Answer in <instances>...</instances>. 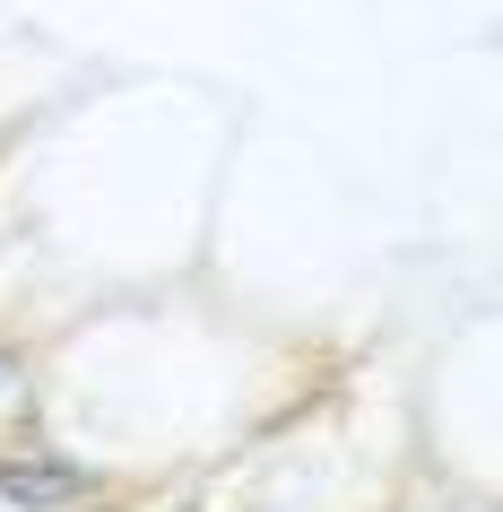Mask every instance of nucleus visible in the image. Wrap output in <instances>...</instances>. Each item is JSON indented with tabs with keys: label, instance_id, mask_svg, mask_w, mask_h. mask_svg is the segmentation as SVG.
<instances>
[{
	"label": "nucleus",
	"instance_id": "f257e3e1",
	"mask_svg": "<svg viewBox=\"0 0 503 512\" xmlns=\"http://www.w3.org/2000/svg\"><path fill=\"white\" fill-rule=\"evenodd\" d=\"M87 486H96V469H79L61 452H0V495L27 512H61V504H79Z\"/></svg>",
	"mask_w": 503,
	"mask_h": 512
},
{
	"label": "nucleus",
	"instance_id": "f03ea898",
	"mask_svg": "<svg viewBox=\"0 0 503 512\" xmlns=\"http://www.w3.org/2000/svg\"><path fill=\"white\" fill-rule=\"evenodd\" d=\"M18 391H27V365H18V356H9V348H0V408H9V400H18Z\"/></svg>",
	"mask_w": 503,
	"mask_h": 512
}]
</instances>
